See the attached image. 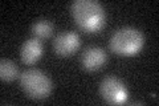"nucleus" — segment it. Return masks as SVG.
<instances>
[{"label": "nucleus", "mask_w": 159, "mask_h": 106, "mask_svg": "<svg viewBox=\"0 0 159 106\" xmlns=\"http://www.w3.org/2000/svg\"><path fill=\"white\" fill-rule=\"evenodd\" d=\"M145 45V36L137 28L123 27L117 29L109 40L111 52L122 57H133L142 50Z\"/></svg>", "instance_id": "f03ea898"}, {"label": "nucleus", "mask_w": 159, "mask_h": 106, "mask_svg": "<svg viewBox=\"0 0 159 106\" xmlns=\"http://www.w3.org/2000/svg\"><path fill=\"white\" fill-rule=\"evenodd\" d=\"M80 45H81V37L73 31H64L58 33L53 40L54 52L62 57L74 54L80 49Z\"/></svg>", "instance_id": "39448f33"}, {"label": "nucleus", "mask_w": 159, "mask_h": 106, "mask_svg": "<svg viewBox=\"0 0 159 106\" xmlns=\"http://www.w3.org/2000/svg\"><path fill=\"white\" fill-rule=\"evenodd\" d=\"M53 31H54L53 23L47 19L37 20L32 25V33L36 39H48L49 36H52Z\"/></svg>", "instance_id": "6e6552de"}, {"label": "nucleus", "mask_w": 159, "mask_h": 106, "mask_svg": "<svg viewBox=\"0 0 159 106\" xmlns=\"http://www.w3.org/2000/svg\"><path fill=\"white\" fill-rule=\"evenodd\" d=\"M72 15L77 27L86 33H97L105 27L106 13L103 7L94 0H76L72 4Z\"/></svg>", "instance_id": "f257e3e1"}, {"label": "nucleus", "mask_w": 159, "mask_h": 106, "mask_svg": "<svg viewBox=\"0 0 159 106\" xmlns=\"http://www.w3.org/2000/svg\"><path fill=\"white\" fill-rule=\"evenodd\" d=\"M19 76V68L13 61L8 58L0 60V78L2 81H13Z\"/></svg>", "instance_id": "1a4fd4ad"}, {"label": "nucleus", "mask_w": 159, "mask_h": 106, "mask_svg": "<svg viewBox=\"0 0 159 106\" xmlns=\"http://www.w3.org/2000/svg\"><path fill=\"white\" fill-rule=\"evenodd\" d=\"M99 94L101 97L110 105H121L125 104L127 99V88L121 80L109 76L105 77L99 84Z\"/></svg>", "instance_id": "20e7f679"}, {"label": "nucleus", "mask_w": 159, "mask_h": 106, "mask_svg": "<svg viewBox=\"0 0 159 106\" xmlns=\"http://www.w3.org/2000/svg\"><path fill=\"white\" fill-rule=\"evenodd\" d=\"M44 48L43 44L40 43L39 39H29L24 41L20 49V58L21 61L27 65H32L36 61H39L40 57L43 56Z\"/></svg>", "instance_id": "0eeeda50"}, {"label": "nucleus", "mask_w": 159, "mask_h": 106, "mask_svg": "<svg viewBox=\"0 0 159 106\" xmlns=\"http://www.w3.org/2000/svg\"><path fill=\"white\" fill-rule=\"evenodd\" d=\"M20 85L29 98L44 99L49 97L53 84L49 76L40 69H28L20 76Z\"/></svg>", "instance_id": "7ed1b4c3"}, {"label": "nucleus", "mask_w": 159, "mask_h": 106, "mask_svg": "<svg viewBox=\"0 0 159 106\" xmlns=\"http://www.w3.org/2000/svg\"><path fill=\"white\" fill-rule=\"evenodd\" d=\"M107 61V56L105 50L99 47H89L81 53V67L88 72H97Z\"/></svg>", "instance_id": "423d86ee"}]
</instances>
